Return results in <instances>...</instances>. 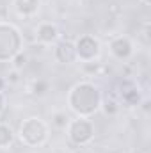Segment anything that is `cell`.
Segmentation results:
<instances>
[{
  "label": "cell",
  "mask_w": 151,
  "mask_h": 153,
  "mask_svg": "<svg viewBox=\"0 0 151 153\" xmlns=\"http://www.w3.org/2000/svg\"><path fill=\"white\" fill-rule=\"evenodd\" d=\"M101 102H103L101 89L89 80L76 82L75 85H71L66 96L68 109L76 117H93L94 114H98Z\"/></svg>",
  "instance_id": "cell-1"
},
{
  "label": "cell",
  "mask_w": 151,
  "mask_h": 153,
  "mask_svg": "<svg viewBox=\"0 0 151 153\" xmlns=\"http://www.w3.org/2000/svg\"><path fill=\"white\" fill-rule=\"evenodd\" d=\"M16 137L27 148H41L50 139V125L39 116H29L20 123Z\"/></svg>",
  "instance_id": "cell-2"
},
{
  "label": "cell",
  "mask_w": 151,
  "mask_h": 153,
  "mask_svg": "<svg viewBox=\"0 0 151 153\" xmlns=\"http://www.w3.org/2000/svg\"><path fill=\"white\" fill-rule=\"evenodd\" d=\"M23 50L21 30L11 22H0V62H11Z\"/></svg>",
  "instance_id": "cell-3"
},
{
  "label": "cell",
  "mask_w": 151,
  "mask_h": 153,
  "mask_svg": "<svg viewBox=\"0 0 151 153\" xmlns=\"http://www.w3.org/2000/svg\"><path fill=\"white\" fill-rule=\"evenodd\" d=\"M94 125L89 117H73L70 119L68 126H66V135L70 139V143H73L75 146H89L94 141Z\"/></svg>",
  "instance_id": "cell-4"
},
{
  "label": "cell",
  "mask_w": 151,
  "mask_h": 153,
  "mask_svg": "<svg viewBox=\"0 0 151 153\" xmlns=\"http://www.w3.org/2000/svg\"><path fill=\"white\" fill-rule=\"evenodd\" d=\"M76 61L80 62H94L101 57V43L93 34H80L73 41Z\"/></svg>",
  "instance_id": "cell-5"
},
{
  "label": "cell",
  "mask_w": 151,
  "mask_h": 153,
  "mask_svg": "<svg viewBox=\"0 0 151 153\" xmlns=\"http://www.w3.org/2000/svg\"><path fill=\"white\" fill-rule=\"evenodd\" d=\"M109 52L117 61H128L135 52V45L128 36H114L109 41Z\"/></svg>",
  "instance_id": "cell-6"
},
{
  "label": "cell",
  "mask_w": 151,
  "mask_h": 153,
  "mask_svg": "<svg viewBox=\"0 0 151 153\" xmlns=\"http://www.w3.org/2000/svg\"><path fill=\"white\" fill-rule=\"evenodd\" d=\"M34 38L39 45L48 46V45H55L61 39V30L53 22H39L36 30H34Z\"/></svg>",
  "instance_id": "cell-7"
},
{
  "label": "cell",
  "mask_w": 151,
  "mask_h": 153,
  "mask_svg": "<svg viewBox=\"0 0 151 153\" xmlns=\"http://www.w3.org/2000/svg\"><path fill=\"white\" fill-rule=\"evenodd\" d=\"M53 57L61 64H75L76 53H75L73 41H70V39H59L53 45Z\"/></svg>",
  "instance_id": "cell-8"
},
{
  "label": "cell",
  "mask_w": 151,
  "mask_h": 153,
  "mask_svg": "<svg viewBox=\"0 0 151 153\" xmlns=\"http://www.w3.org/2000/svg\"><path fill=\"white\" fill-rule=\"evenodd\" d=\"M43 0H13V7L21 18H34L41 11Z\"/></svg>",
  "instance_id": "cell-9"
},
{
  "label": "cell",
  "mask_w": 151,
  "mask_h": 153,
  "mask_svg": "<svg viewBox=\"0 0 151 153\" xmlns=\"http://www.w3.org/2000/svg\"><path fill=\"white\" fill-rule=\"evenodd\" d=\"M121 100H123V103H126L128 107H139L144 98H142L141 89L132 84L128 89H123V91H121Z\"/></svg>",
  "instance_id": "cell-10"
},
{
  "label": "cell",
  "mask_w": 151,
  "mask_h": 153,
  "mask_svg": "<svg viewBox=\"0 0 151 153\" xmlns=\"http://www.w3.org/2000/svg\"><path fill=\"white\" fill-rule=\"evenodd\" d=\"M14 139L16 132L7 123H0V150H9L14 144Z\"/></svg>",
  "instance_id": "cell-11"
},
{
  "label": "cell",
  "mask_w": 151,
  "mask_h": 153,
  "mask_svg": "<svg viewBox=\"0 0 151 153\" xmlns=\"http://www.w3.org/2000/svg\"><path fill=\"white\" fill-rule=\"evenodd\" d=\"M70 119H71V117L66 114L64 111H55V112L52 114V126H53V128H59V130H66Z\"/></svg>",
  "instance_id": "cell-12"
},
{
  "label": "cell",
  "mask_w": 151,
  "mask_h": 153,
  "mask_svg": "<svg viewBox=\"0 0 151 153\" xmlns=\"http://www.w3.org/2000/svg\"><path fill=\"white\" fill-rule=\"evenodd\" d=\"M27 62H29V55H27V52H25V50H21V52H18V53L13 57V61H11V66H13V70H18V71H21V70L27 66Z\"/></svg>",
  "instance_id": "cell-13"
},
{
  "label": "cell",
  "mask_w": 151,
  "mask_h": 153,
  "mask_svg": "<svg viewBox=\"0 0 151 153\" xmlns=\"http://www.w3.org/2000/svg\"><path fill=\"white\" fill-rule=\"evenodd\" d=\"M29 91H30L32 94H36V96H43V94H46V91H48V84H46L44 80H41V78H36V80H32Z\"/></svg>",
  "instance_id": "cell-14"
},
{
  "label": "cell",
  "mask_w": 151,
  "mask_h": 153,
  "mask_svg": "<svg viewBox=\"0 0 151 153\" xmlns=\"http://www.w3.org/2000/svg\"><path fill=\"white\" fill-rule=\"evenodd\" d=\"M119 109H121V105L115 100H103L101 107H100V111H103L107 116H115L119 112Z\"/></svg>",
  "instance_id": "cell-15"
},
{
  "label": "cell",
  "mask_w": 151,
  "mask_h": 153,
  "mask_svg": "<svg viewBox=\"0 0 151 153\" xmlns=\"http://www.w3.org/2000/svg\"><path fill=\"white\" fill-rule=\"evenodd\" d=\"M18 80H20V71H18V70H13V71L7 75V82H9V84H16Z\"/></svg>",
  "instance_id": "cell-16"
},
{
  "label": "cell",
  "mask_w": 151,
  "mask_h": 153,
  "mask_svg": "<svg viewBox=\"0 0 151 153\" xmlns=\"http://www.w3.org/2000/svg\"><path fill=\"white\" fill-rule=\"evenodd\" d=\"M4 109H5V94H4L2 89H0V116L4 112Z\"/></svg>",
  "instance_id": "cell-17"
},
{
  "label": "cell",
  "mask_w": 151,
  "mask_h": 153,
  "mask_svg": "<svg viewBox=\"0 0 151 153\" xmlns=\"http://www.w3.org/2000/svg\"><path fill=\"white\" fill-rule=\"evenodd\" d=\"M141 2H142L144 5H150V4H151V0H141Z\"/></svg>",
  "instance_id": "cell-18"
}]
</instances>
